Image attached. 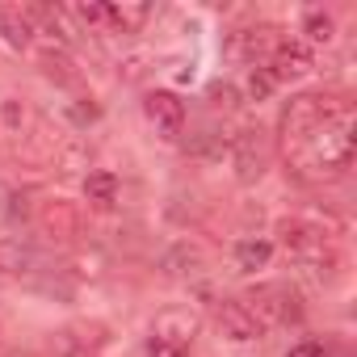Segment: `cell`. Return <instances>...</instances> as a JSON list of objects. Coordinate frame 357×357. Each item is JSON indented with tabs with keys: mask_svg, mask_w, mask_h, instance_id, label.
I'll use <instances>...</instances> for the list:
<instances>
[{
	"mask_svg": "<svg viewBox=\"0 0 357 357\" xmlns=\"http://www.w3.org/2000/svg\"><path fill=\"white\" fill-rule=\"evenodd\" d=\"M294 164L298 168H315L319 176H340L353 164V109L344 101L324 109V122L315 126L307 147L294 155Z\"/></svg>",
	"mask_w": 357,
	"mask_h": 357,
	"instance_id": "6da1fadb",
	"label": "cell"
},
{
	"mask_svg": "<svg viewBox=\"0 0 357 357\" xmlns=\"http://www.w3.org/2000/svg\"><path fill=\"white\" fill-rule=\"evenodd\" d=\"M324 109H328V101H324V97H315V93H298V97H290V101H286L278 130H282V151H286L290 160L307 147V139H311V135H315V126L324 122Z\"/></svg>",
	"mask_w": 357,
	"mask_h": 357,
	"instance_id": "7a4b0ae2",
	"label": "cell"
},
{
	"mask_svg": "<svg viewBox=\"0 0 357 357\" xmlns=\"http://www.w3.org/2000/svg\"><path fill=\"white\" fill-rule=\"evenodd\" d=\"M198 336V315L190 307H168L155 315L151 324V340H147V353L151 357H181Z\"/></svg>",
	"mask_w": 357,
	"mask_h": 357,
	"instance_id": "3957f363",
	"label": "cell"
},
{
	"mask_svg": "<svg viewBox=\"0 0 357 357\" xmlns=\"http://www.w3.org/2000/svg\"><path fill=\"white\" fill-rule=\"evenodd\" d=\"M278 236H282V248H286L298 265L319 269V265L332 261V240H328V231L315 227V223H307V219H282V223H278Z\"/></svg>",
	"mask_w": 357,
	"mask_h": 357,
	"instance_id": "277c9868",
	"label": "cell"
},
{
	"mask_svg": "<svg viewBox=\"0 0 357 357\" xmlns=\"http://www.w3.org/2000/svg\"><path fill=\"white\" fill-rule=\"evenodd\" d=\"M269 160H273V147H269V135L261 126H244L231 135V164H236V176L244 185L261 181Z\"/></svg>",
	"mask_w": 357,
	"mask_h": 357,
	"instance_id": "5b68a950",
	"label": "cell"
},
{
	"mask_svg": "<svg viewBox=\"0 0 357 357\" xmlns=\"http://www.w3.org/2000/svg\"><path fill=\"white\" fill-rule=\"evenodd\" d=\"M244 307L257 315L261 328H269V324H298L303 319L298 294L290 286H257V290H248Z\"/></svg>",
	"mask_w": 357,
	"mask_h": 357,
	"instance_id": "8992f818",
	"label": "cell"
},
{
	"mask_svg": "<svg viewBox=\"0 0 357 357\" xmlns=\"http://www.w3.org/2000/svg\"><path fill=\"white\" fill-rule=\"evenodd\" d=\"M143 114L155 126V135H164V139H176V135L185 130V101L176 97V93H168V89L147 93L143 97Z\"/></svg>",
	"mask_w": 357,
	"mask_h": 357,
	"instance_id": "52a82bcc",
	"label": "cell"
},
{
	"mask_svg": "<svg viewBox=\"0 0 357 357\" xmlns=\"http://www.w3.org/2000/svg\"><path fill=\"white\" fill-rule=\"evenodd\" d=\"M311 68H315L311 47H307V43H298V38H282V43H278V51L269 55V72H273V80H278V84H282V80H303Z\"/></svg>",
	"mask_w": 357,
	"mask_h": 357,
	"instance_id": "ba28073f",
	"label": "cell"
},
{
	"mask_svg": "<svg viewBox=\"0 0 357 357\" xmlns=\"http://www.w3.org/2000/svg\"><path fill=\"white\" fill-rule=\"evenodd\" d=\"M215 324H219V332L227 336V340H240V344H248V340H261V324H257V315L244 307V303H236V298H223L219 307H215Z\"/></svg>",
	"mask_w": 357,
	"mask_h": 357,
	"instance_id": "9c48e42d",
	"label": "cell"
},
{
	"mask_svg": "<svg viewBox=\"0 0 357 357\" xmlns=\"http://www.w3.org/2000/svg\"><path fill=\"white\" fill-rule=\"evenodd\" d=\"M0 34H5V43L9 47H17V51H26L30 43H34V17H30V9H17V5H5L0 9Z\"/></svg>",
	"mask_w": 357,
	"mask_h": 357,
	"instance_id": "30bf717a",
	"label": "cell"
},
{
	"mask_svg": "<svg viewBox=\"0 0 357 357\" xmlns=\"http://www.w3.org/2000/svg\"><path fill=\"white\" fill-rule=\"evenodd\" d=\"M43 227L55 236V240H76L80 236V215L72 202H47L43 206Z\"/></svg>",
	"mask_w": 357,
	"mask_h": 357,
	"instance_id": "8fae6325",
	"label": "cell"
},
{
	"mask_svg": "<svg viewBox=\"0 0 357 357\" xmlns=\"http://www.w3.org/2000/svg\"><path fill=\"white\" fill-rule=\"evenodd\" d=\"M151 17V5H143V0H122V5H105V22L118 26L122 34H139Z\"/></svg>",
	"mask_w": 357,
	"mask_h": 357,
	"instance_id": "7c38bea8",
	"label": "cell"
},
{
	"mask_svg": "<svg viewBox=\"0 0 357 357\" xmlns=\"http://www.w3.org/2000/svg\"><path fill=\"white\" fill-rule=\"evenodd\" d=\"M84 198L93 202V206H114L118 202V176L109 172V168H97V172H89L84 176Z\"/></svg>",
	"mask_w": 357,
	"mask_h": 357,
	"instance_id": "4fadbf2b",
	"label": "cell"
},
{
	"mask_svg": "<svg viewBox=\"0 0 357 357\" xmlns=\"http://www.w3.org/2000/svg\"><path fill=\"white\" fill-rule=\"evenodd\" d=\"M269 261H273V244H269V240L248 236V240L236 244V265H240L244 273H257V269H265Z\"/></svg>",
	"mask_w": 357,
	"mask_h": 357,
	"instance_id": "5bb4252c",
	"label": "cell"
},
{
	"mask_svg": "<svg viewBox=\"0 0 357 357\" xmlns=\"http://www.w3.org/2000/svg\"><path fill=\"white\" fill-rule=\"evenodd\" d=\"M34 265H38V252L30 244H22V240H5V244H0V269H5V273H30Z\"/></svg>",
	"mask_w": 357,
	"mask_h": 357,
	"instance_id": "9a60e30c",
	"label": "cell"
},
{
	"mask_svg": "<svg viewBox=\"0 0 357 357\" xmlns=\"http://www.w3.org/2000/svg\"><path fill=\"white\" fill-rule=\"evenodd\" d=\"M202 265H206V257H202L194 244H176V248L164 257V269H168L172 278H194Z\"/></svg>",
	"mask_w": 357,
	"mask_h": 357,
	"instance_id": "2e32d148",
	"label": "cell"
},
{
	"mask_svg": "<svg viewBox=\"0 0 357 357\" xmlns=\"http://www.w3.org/2000/svg\"><path fill=\"white\" fill-rule=\"evenodd\" d=\"M303 34H307V43H332V34H336V22H332V13H324V9H311V13L303 17Z\"/></svg>",
	"mask_w": 357,
	"mask_h": 357,
	"instance_id": "e0dca14e",
	"label": "cell"
},
{
	"mask_svg": "<svg viewBox=\"0 0 357 357\" xmlns=\"http://www.w3.org/2000/svg\"><path fill=\"white\" fill-rule=\"evenodd\" d=\"M273 89H278V80H273L269 68H252V72H248V97H252V101H265Z\"/></svg>",
	"mask_w": 357,
	"mask_h": 357,
	"instance_id": "ac0fdd59",
	"label": "cell"
},
{
	"mask_svg": "<svg viewBox=\"0 0 357 357\" xmlns=\"http://www.w3.org/2000/svg\"><path fill=\"white\" fill-rule=\"evenodd\" d=\"M43 72H47L51 80H76L68 55H59V51H43Z\"/></svg>",
	"mask_w": 357,
	"mask_h": 357,
	"instance_id": "d6986e66",
	"label": "cell"
},
{
	"mask_svg": "<svg viewBox=\"0 0 357 357\" xmlns=\"http://www.w3.org/2000/svg\"><path fill=\"white\" fill-rule=\"evenodd\" d=\"M211 101H215L219 109H236V101H240V97H236V89H231V84H215V89H211Z\"/></svg>",
	"mask_w": 357,
	"mask_h": 357,
	"instance_id": "ffe728a7",
	"label": "cell"
},
{
	"mask_svg": "<svg viewBox=\"0 0 357 357\" xmlns=\"http://www.w3.org/2000/svg\"><path fill=\"white\" fill-rule=\"evenodd\" d=\"M76 17L89 22V26H101L105 22V5H76Z\"/></svg>",
	"mask_w": 357,
	"mask_h": 357,
	"instance_id": "44dd1931",
	"label": "cell"
},
{
	"mask_svg": "<svg viewBox=\"0 0 357 357\" xmlns=\"http://www.w3.org/2000/svg\"><path fill=\"white\" fill-rule=\"evenodd\" d=\"M286 357H324V344H319V340H303V344H294Z\"/></svg>",
	"mask_w": 357,
	"mask_h": 357,
	"instance_id": "7402d4cb",
	"label": "cell"
},
{
	"mask_svg": "<svg viewBox=\"0 0 357 357\" xmlns=\"http://www.w3.org/2000/svg\"><path fill=\"white\" fill-rule=\"evenodd\" d=\"M72 114H76V122H97V105H93V101H89V105H76Z\"/></svg>",
	"mask_w": 357,
	"mask_h": 357,
	"instance_id": "603a6c76",
	"label": "cell"
},
{
	"mask_svg": "<svg viewBox=\"0 0 357 357\" xmlns=\"http://www.w3.org/2000/svg\"><path fill=\"white\" fill-rule=\"evenodd\" d=\"M63 357H89V353H63Z\"/></svg>",
	"mask_w": 357,
	"mask_h": 357,
	"instance_id": "cb8c5ba5",
	"label": "cell"
}]
</instances>
